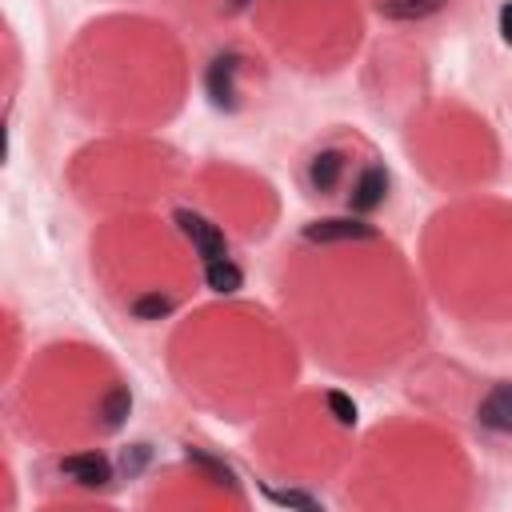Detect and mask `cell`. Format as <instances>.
Segmentation results:
<instances>
[{
    "label": "cell",
    "mask_w": 512,
    "mask_h": 512,
    "mask_svg": "<svg viewBox=\"0 0 512 512\" xmlns=\"http://www.w3.org/2000/svg\"><path fill=\"white\" fill-rule=\"evenodd\" d=\"M236 72H240V56L236 52H220L204 68V92H208V100L220 112H232L236 108Z\"/></svg>",
    "instance_id": "cell-2"
},
{
    "label": "cell",
    "mask_w": 512,
    "mask_h": 512,
    "mask_svg": "<svg viewBox=\"0 0 512 512\" xmlns=\"http://www.w3.org/2000/svg\"><path fill=\"white\" fill-rule=\"evenodd\" d=\"M172 308H176V304H172L168 292H140V296L128 304V312H132L136 320H144V324H148V320H164Z\"/></svg>",
    "instance_id": "cell-11"
},
{
    "label": "cell",
    "mask_w": 512,
    "mask_h": 512,
    "mask_svg": "<svg viewBox=\"0 0 512 512\" xmlns=\"http://www.w3.org/2000/svg\"><path fill=\"white\" fill-rule=\"evenodd\" d=\"M384 196H388V172H384L380 164H368V168L356 176V184H352V192H348V204H352L356 216H368V212H376V208L384 204Z\"/></svg>",
    "instance_id": "cell-4"
},
{
    "label": "cell",
    "mask_w": 512,
    "mask_h": 512,
    "mask_svg": "<svg viewBox=\"0 0 512 512\" xmlns=\"http://www.w3.org/2000/svg\"><path fill=\"white\" fill-rule=\"evenodd\" d=\"M376 228L360 216H328V220H312L304 224V240L312 244H352V240H372Z\"/></svg>",
    "instance_id": "cell-3"
},
{
    "label": "cell",
    "mask_w": 512,
    "mask_h": 512,
    "mask_svg": "<svg viewBox=\"0 0 512 512\" xmlns=\"http://www.w3.org/2000/svg\"><path fill=\"white\" fill-rule=\"evenodd\" d=\"M60 472H64L72 484H80V488H104V484L112 480V464H108V456H100V452L64 456V460H60Z\"/></svg>",
    "instance_id": "cell-5"
},
{
    "label": "cell",
    "mask_w": 512,
    "mask_h": 512,
    "mask_svg": "<svg viewBox=\"0 0 512 512\" xmlns=\"http://www.w3.org/2000/svg\"><path fill=\"white\" fill-rule=\"evenodd\" d=\"M128 412H132V392H128L124 384L108 388L104 400H100V424H104L108 432H116V428L128 420Z\"/></svg>",
    "instance_id": "cell-9"
},
{
    "label": "cell",
    "mask_w": 512,
    "mask_h": 512,
    "mask_svg": "<svg viewBox=\"0 0 512 512\" xmlns=\"http://www.w3.org/2000/svg\"><path fill=\"white\" fill-rule=\"evenodd\" d=\"M448 0H380V16L388 20H424L432 12H440Z\"/></svg>",
    "instance_id": "cell-10"
},
{
    "label": "cell",
    "mask_w": 512,
    "mask_h": 512,
    "mask_svg": "<svg viewBox=\"0 0 512 512\" xmlns=\"http://www.w3.org/2000/svg\"><path fill=\"white\" fill-rule=\"evenodd\" d=\"M324 404H328L332 420H336V424H344V428H352V424L360 420V408H356V400H352L348 392H340V388L324 392Z\"/></svg>",
    "instance_id": "cell-12"
},
{
    "label": "cell",
    "mask_w": 512,
    "mask_h": 512,
    "mask_svg": "<svg viewBox=\"0 0 512 512\" xmlns=\"http://www.w3.org/2000/svg\"><path fill=\"white\" fill-rule=\"evenodd\" d=\"M148 460V444H132V452L124 448V456H120V464H124V472H136L140 464Z\"/></svg>",
    "instance_id": "cell-15"
},
{
    "label": "cell",
    "mask_w": 512,
    "mask_h": 512,
    "mask_svg": "<svg viewBox=\"0 0 512 512\" xmlns=\"http://www.w3.org/2000/svg\"><path fill=\"white\" fill-rule=\"evenodd\" d=\"M172 224H176L180 236L200 252L204 264L228 256V240H224V232H220L212 220H204L200 212H192V208H176V212H172Z\"/></svg>",
    "instance_id": "cell-1"
},
{
    "label": "cell",
    "mask_w": 512,
    "mask_h": 512,
    "mask_svg": "<svg viewBox=\"0 0 512 512\" xmlns=\"http://www.w3.org/2000/svg\"><path fill=\"white\" fill-rule=\"evenodd\" d=\"M500 40L512 48V0L500 4Z\"/></svg>",
    "instance_id": "cell-16"
},
{
    "label": "cell",
    "mask_w": 512,
    "mask_h": 512,
    "mask_svg": "<svg viewBox=\"0 0 512 512\" xmlns=\"http://www.w3.org/2000/svg\"><path fill=\"white\" fill-rule=\"evenodd\" d=\"M204 284H208L216 296H232V292H240L244 272H240L228 256H220V260H208V264H204Z\"/></svg>",
    "instance_id": "cell-8"
},
{
    "label": "cell",
    "mask_w": 512,
    "mask_h": 512,
    "mask_svg": "<svg viewBox=\"0 0 512 512\" xmlns=\"http://www.w3.org/2000/svg\"><path fill=\"white\" fill-rule=\"evenodd\" d=\"M188 460H192L196 468H204V472L212 476V484H224L228 492H236V480H232V468H228V464H220L216 456H208V452H200V448H188Z\"/></svg>",
    "instance_id": "cell-13"
},
{
    "label": "cell",
    "mask_w": 512,
    "mask_h": 512,
    "mask_svg": "<svg viewBox=\"0 0 512 512\" xmlns=\"http://www.w3.org/2000/svg\"><path fill=\"white\" fill-rule=\"evenodd\" d=\"M340 176H344V152L324 148V152L312 156V164H308V184H312V192H320V196H324V192H336Z\"/></svg>",
    "instance_id": "cell-7"
},
{
    "label": "cell",
    "mask_w": 512,
    "mask_h": 512,
    "mask_svg": "<svg viewBox=\"0 0 512 512\" xmlns=\"http://www.w3.org/2000/svg\"><path fill=\"white\" fill-rule=\"evenodd\" d=\"M244 4H248V0H232V8H244Z\"/></svg>",
    "instance_id": "cell-17"
},
{
    "label": "cell",
    "mask_w": 512,
    "mask_h": 512,
    "mask_svg": "<svg viewBox=\"0 0 512 512\" xmlns=\"http://www.w3.org/2000/svg\"><path fill=\"white\" fill-rule=\"evenodd\" d=\"M264 496H268L272 504H280V508H304V512H316V508H320L316 496L296 492V488H264Z\"/></svg>",
    "instance_id": "cell-14"
},
{
    "label": "cell",
    "mask_w": 512,
    "mask_h": 512,
    "mask_svg": "<svg viewBox=\"0 0 512 512\" xmlns=\"http://www.w3.org/2000/svg\"><path fill=\"white\" fill-rule=\"evenodd\" d=\"M476 416H480V424H484V428L512 436V384H492V388H488V396L480 400Z\"/></svg>",
    "instance_id": "cell-6"
}]
</instances>
